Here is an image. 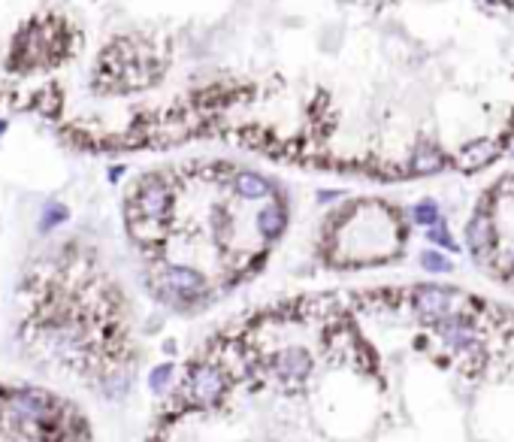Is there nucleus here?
<instances>
[{
    "mask_svg": "<svg viewBox=\"0 0 514 442\" xmlns=\"http://www.w3.org/2000/svg\"><path fill=\"white\" fill-rule=\"evenodd\" d=\"M158 288L167 294V297H176V300L179 297H197V294L206 291V279L200 270H194V267L176 264V267H167V270L161 273Z\"/></svg>",
    "mask_w": 514,
    "mask_h": 442,
    "instance_id": "3",
    "label": "nucleus"
},
{
    "mask_svg": "<svg viewBox=\"0 0 514 442\" xmlns=\"http://www.w3.org/2000/svg\"><path fill=\"white\" fill-rule=\"evenodd\" d=\"M3 134H6V121H0V136H3Z\"/></svg>",
    "mask_w": 514,
    "mask_h": 442,
    "instance_id": "16",
    "label": "nucleus"
},
{
    "mask_svg": "<svg viewBox=\"0 0 514 442\" xmlns=\"http://www.w3.org/2000/svg\"><path fill=\"white\" fill-rule=\"evenodd\" d=\"M67 215H70V210L64 203H58V200H51L46 210H42V221H40V228L42 230H49V228H58V224H64L67 221Z\"/></svg>",
    "mask_w": 514,
    "mask_h": 442,
    "instance_id": "10",
    "label": "nucleus"
},
{
    "mask_svg": "<svg viewBox=\"0 0 514 442\" xmlns=\"http://www.w3.org/2000/svg\"><path fill=\"white\" fill-rule=\"evenodd\" d=\"M466 239H469V248H472L475 258H487L490 251L496 248V224L487 212H478L472 215L466 228Z\"/></svg>",
    "mask_w": 514,
    "mask_h": 442,
    "instance_id": "5",
    "label": "nucleus"
},
{
    "mask_svg": "<svg viewBox=\"0 0 514 442\" xmlns=\"http://www.w3.org/2000/svg\"><path fill=\"white\" fill-rule=\"evenodd\" d=\"M511 270H514V255H511Z\"/></svg>",
    "mask_w": 514,
    "mask_h": 442,
    "instance_id": "17",
    "label": "nucleus"
},
{
    "mask_svg": "<svg viewBox=\"0 0 514 442\" xmlns=\"http://www.w3.org/2000/svg\"><path fill=\"white\" fill-rule=\"evenodd\" d=\"M430 239H435V242H442V246H448V248H454V239L448 237L442 228H435V230H430Z\"/></svg>",
    "mask_w": 514,
    "mask_h": 442,
    "instance_id": "14",
    "label": "nucleus"
},
{
    "mask_svg": "<svg viewBox=\"0 0 514 442\" xmlns=\"http://www.w3.org/2000/svg\"><path fill=\"white\" fill-rule=\"evenodd\" d=\"M233 188H236V194L246 197V200H264V197L273 191V185H269L260 173H239Z\"/></svg>",
    "mask_w": 514,
    "mask_h": 442,
    "instance_id": "9",
    "label": "nucleus"
},
{
    "mask_svg": "<svg viewBox=\"0 0 514 442\" xmlns=\"http://www.w3.org/2000/svg\"><path fill=\"white\" fill-rule=\"evenodd\" d=\"M284 228H287V212L282 203H266L264 210L257 212V233L264 239H275Z\"/></svg>",
    "mask_w": 514,
    "mask_h": 442,
    "instance_id": "7",
    "label": "nucleus"
},
{
    "mask_svg": "<svg viewBox=\"0 0 514 442\" xmlns=\"http://www.w3.org/2000/svg\"><path fill=\"white\" fill-rule=\"evenodd\" d=\"M415 221L417 224H435V221H439V206H435L433 200L417 203L415 206Z\"/></svg>",
    "mask_w": 514,
    "mask_h": 442,
    "instance_id": "12",
    "label": "nucleus"
},
{
    "mask_svg": "<svg viewBox=\"0 0 514 442\" xmlns=\"http://www.w3.org/2000/svg\"><path fill=\"white\" fill-rule=\"evenodd\" d=\"M412 303H415V312L424 318V322H435V318H445V315H451V312H457L463 297L451 288L424 285V288H415Z\"/></svg>",
    "mask_w": 514,
    "mask_h": 442,
    "instance_id": "2",
    "label": "nucleus"
},
{
    "mask_svg": "<svg viewBox=\"0 0 514 442\" xmlns=\"http://www.w3.org/2000/svg\"><path fill=\"white\" fill-rule=\"evenodd\" d=\"M445 167V155H442L435 145H417L415 155H412V170L417 176H430V173H439Z\"/></svg>",
    "mask_w": 514,
    "mask_h": 442,
    "instance_id": "8",
    "label": "nucleus"
},
{
    "mask_svg": "<svg viewBox=\"0 0 514 442\" xmlns=\"http://www.w3.org/2000/svg\"><path fill=\"white\" fill-rule=\"evenodd\" d=\"M421 261H424L426 270H435V273H439V270H448V261H445V258H439L435 251H424Z\"/></svg>",
    "mask_w": 514,
    "mask_h": 442,
    "instance_id": "13",
    "label": "nucleus"
},
{
    "mask_svg": "<svg viewBox=\"0 0 514 442\" xmlns=\"http://www.w3.org/2000/svg\"><path fill=\"white\" fill-rule=\"evenodd\" d=\"M502 191H508V194H514V176H511V179H508V182H505V185H502Z\"/></svg>",
    "mask_w": 514,
    "mask_h": 442,
    "instance_id": "15",
    "label": "nucleus"
},
{
    "mask_svg": "<svg viewBox=\"0 0 514 442\" xmlns=\"http://www.w3.org/2000/svg\"><path fill=\"white\" fill-rule=\"evenodd\" d=\"M496 155H499V145H496L493 140H475V143L463 145V152H460V167H463L466 173L481 170L496 158Z\"/></svg>",
    "mask_w": 514,
    "mask_h": 442,
    "instance_id": "6",
    "label": "nucleus"
},
{
    "mask_svg": "<svg viewBox=\"0 0 514 442\" xmlns=\"http://www.w3.org/2000/svg\"><path fill=\"white\" fill-rule=\"evenodd\" d=\"M139 212L145 215V219H152V221H158V219H163V215L170 212V188L163 185L161 179H145L143 182V188H139Z\"/></svg>",
    "mask_w": 514,
    "mask_h": 442,
    "instance_id": "4",
    "label": "nucleus"
},
{
    "mask_svg": "<svg viewBox=\"0 0 514 442\" xmlns=\"http://www.w3.org/2000/svg\"><path fill=\"white\" fill-rule=\"evenodd\" d=\"M170 379H172V363H161V367H154L149 372V388H152V391H161Z\"/></svg>",
    "mask_w": 514,
    "mask_h": 442,
    "instance_id": "11",
    "label": "nucleus"
},
{
    "mask_svg": "<svg viewBox=\"0 0 514 442\" xmlns=\"http://www.w3.org/2000/svg\"><path fill=\"white\" fill-rule=\"evenodd\" d=\"M185 394L188 400L200 406V409H209V406H218L224 397V372L215 363H200L188 372L185 382Z\"/></svg>",
    "mask_w": 514,
    "mask_h": 442,
    "instance_id": "1",
    "label": "nucleus"
}]
</instances>
